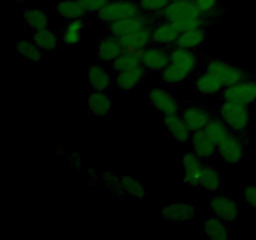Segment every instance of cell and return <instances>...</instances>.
<instances>
[{"label":"cell","mask_w":256,"mask_h":240,"mask_svg":"<svg viewBox=\"0 0 256 240\" xmlns=\"http://www.w3.org/2000/svg\"><path fill=\"white\" fill-rule=\"evenodd\" d=\"M219 162L232 168L250 159L256 152V138L252 134L230 132L229 136L218 146Z\"/></svg>","instance_id":"obj_1"},{"label":"cell","mask_w":256,"mask_h":240,"mask_svg":"<svg viewBox=\"0 0 256 240\" xmlns=\"http://www.w3.org/2000/svg\"><path fill=\"white\" fill-rule=\"evenodd\" d=\"M212 110H214V114L219 119H222L232 132L250 134L252 120H254V112L252 109V105L224 100L212 108Z\"/></svg>","instance_id":"obj_2"},{"label":"cell","mask_w":256,"mask_h":240,"mask_svg":"<svg viewBox=\"0 0 256 240\" xmlns=\"http://www.w3.org/2000/svg\"><path fill=\"white\" fill-rule=\"evenodd\" d=\"M204 69L214 74L222 82L224 88L236 84L255 75V72H250V69L245 68L244 65L234 64L222 58H210L206 55L204 58Z\"/></svg>","instance_id":"obj_3"},{"label":"cell","mask_w":256,"mask_h":240,"mask_svg":"<svg viewBox=\"0 0 256 240\" xmlns=\"http://www.w3.org/2000/svg\"><path fill=\"white\" fill-rule=\"evenodd\" d=\"M145 99L152 112L162 115H176L182 112V102L178 99L175 88L165 85L149 88L145 92Z\"/></svg>","instance_id":"obj_4"},{"label":"cell","mask_w":256,"mask_h":240,"mask_svg":"<svg viewBox=\"0 0 256 240\" xmlns=\"http://www.w3.org/2000/svg\"><path fill=\"white\" fill-rule=\"evenodd\" d=\"M169 46V64L174 65L178 69L184 72L190 78L195 76L204 69L205 55L200 54L199 50L188 49V48L179 46L176 44L168 45Z\"/></svg>","instance_id":"obj_5"},{"label":"cell","mask_w":256,"mask_h":240,"mask_svg":"<svg viewBox=\"0 0 256 240\" xmlns=\"http://www.w3.org/2000/svg\"><path fill=\"white\" fill-rule=\"evenodd\" d=\"M208 210L224 220L230 226H234L240 216L239 202L234 199L232 195L228 194L224 190L208 194Z\"/></svg>","instance_id":"obj_6"},{"label":"cell","mask_w":256,"mask_h":240,"mask_svg":"<svg viewBox=\"0 0 256 240\" xmlns=\"http://www.w3.org/2000/svg\"><path fill=\"white\" fill-rule=\"evenodd\" d=\"M156 22H176V20L190 19V18H209L198 9L192 0H179L170 2L160 12L152 14ZM214 19V18H212Z\"/></svg>","instance_id":"obj_7"},{"label":"cell","mask_w":256,"mask_h":240,"mask_svg":"<svg viewBox=\"0 0 256 240\" xmlns=\"http://www.w3.org/2000/svg\"><path fill=\"white\" fill-rule=\"evenodd\" d=\"M142 12L136 0H112L102 12L94 15V18L98 22L106 24V22L135 18Z\"/></svg>","instance_id":"obj_8"},{"label":"cell","mask_w":256,"mask_h":240,"mask_svg":"<svg viewBox=\"0 0 256 240\" xmlns=\"http://www.w3.org/2000/svg\"><path fill=\"white\" fill-rule=\"evenodd\" d=\"M155 24H156V20L154 19L152 14L142 12L138 16L130 18V19L106 22V24H104V34L112 35V36L120 39V38L125 36V35L130 34L138 29H144V28L152 29Z\"/></svg>","instance_id":"obj_9"},{"label":"cell","mask_w":256,"mask_h":240,"mask_svg":"<svg viewBox=\"0 0 256 240\" xmlns=\"http://www.w3.org/2000/svg\"><path fill=\"white\" fill-rule=\"evenodd\" d=\"M215 98L219 102L229 100V102H242V104L252 105L256 102V74L254 76L242 80V82L224 88V90Z\"/></svg>","instance_id":"obj_10"},{"label":"cell","mask_w":256,"mask_h":240,"mask_svg":"<svg viewBox=\"0 0 256 240\" xmlns=\"http://www.w3.org/2000/svg\"><path fill=\"white\" fill-rule=\"evenodd\" d=\"M114 196L122 200H144L146 198V189L145 184L140 178L138 176H125L120 175L112 186L106 190Z\"/></svg>","instance_id":"obj_11"},{"label":"cell","mask_w":256,"mask_h":240,"mask_svg":"<svg viewBox=\"0 0 256 240\" xmlns=\"http://www.w3.org/2000/svg\"><path fill=\"white\" fill-rule=\"evenodd\" d=\"M199 208L192 200L172 202L165 205L160 212V218L169 224H184L192 222L198 216Z\"/></svg>","instance_id":"obj_12"},{"label":"cell","mask_w":256,"mask_h":240,"mask_svg":"<svg viewBox=\"0 0 256 240\" xmlns=\"http://www.w3.org/2000/svg\"><path fill=\"white\" fill-rule=\"evenodd\" d=\"M182 116L186 122L188 128L192 130V132H194L204 129L209 124L210 120L214 118V110L204 104L188 100L182 102Z\"/></svg>","instance_id":"obj_13"},{"label":"cell","mask_w":256,"mask_h":240,"mask_svg":"<svg viewBox=\"0 0 256 240\" xmlns=\"http://www.w3.org/2000/svg\"><path fill=\"white\" fill-rule=\"evenodd\" d=\"M192 189L212 194L224 190V174L215 162H205L200 170Z\"/></svg>","instance_id":"obj_14"},{"label":"cell","mask_w":256,"mask_h":240,"mask_svg":"<svg viewBox=\"0 0 256 240\" xmlns=\"http://www.w3.org/2000/svg\"><path fill=\"white\" fill-rule=\"evenodd\" d=\"M112 115V90L92 92L88 94V118L92 120L109 119Z\"/></svg>","instance_id":"obj_15"},{"label":"cell","mask_w":256,"mask_h":240,"mask_svg":"<svg viewBox=\"0 0 256 240\" xmlns=\"http://www.w3.org/2000/svg\"><path fill=\"white\" fill-rule=\"evenodd\" d=\"M114 76V89L119 90L122 94L128 95L136 92L138 88L142 84L145 78L149 76L144 66L132 68V69L122 70V72H112Z\"/></svg>","instance_id":"obj_16"},{"label":"cell","mask_w":256,"mask_h":240,"mask_svg":"<svg viewBox=\"0 0 256 240\" xmlns=\"http://www.w3.org/2000/svg\"><path fill=\"white\" fill-rule=\"evenodd\" d=\"M142 65L148 75L159 74L169 65V46L168 45L152 44L142 52Z\"/></svg>","instance_id":"obj_17"},{"label":"cell","mask_w":256,"mask_h":240,"mask_svg":"<svg viewBox=\"0 0 256 240\" xmlns=\"http://www.w3.org/2000/svg\"><path fill=\"white\" fill-rule=\"evenodd\" d=\"M162 126L166 130L170 139L176 144L188 145L192 142V132L188 128L182 114L162 115Z\"/></svg>","instance_id":"obj_18"},{"label":"cell","mask_w":256,"mask_h":240,"mask_svg":"<svg viewBox=\"0 0 256 240\" xmlns=\"http://www.w3.org/2000/svg\"><path fill=\"white\" fill-rule=\"evenodd\" d=\"M224 90L222 82L214 74L202 69L192 80V94L194 96H218Z\"/></svg>","instance_id":"obj_19"},{"label":"cell","mask_w":256,"mask_h":240,"mask_svg":"<svg viewBox=\"0 0 256 240\" xmlns=\"http://www.w3.org/2000/svg\"><path fill=\"white\" fill-rule=\"evenodd\" d=\"M192 152L206 162H219V152L218 145L214 140L206 134L204 129L194 132L192 135Z\"/></svg>","instance_id":"obj_20"},{"label":"cell","mask_w":256,"mask_h":240,"mask_svg":"<svg viewBox=\"0 0 256 240\" xmlns=\"http://www.w3.org/2000/svg\"><path fill=\"white\" fill-rule=\"evenodd\" d=\"M232 229L229 224L218 218L216 215L209 214L200 222V232L210 240H228L232 238Z\"/></svg>","instance_id":"obj_21"},{"label":"cell","mask_w":256,"mask_h":240,"mask_svg":"<svg viewBox=\"0 0 256 240\" xmlns=\"http://www.w3.org/2000/svg\"><path fill=\"white\" fill-rule=\"evenodd\" d=\"M114 89V76L112 70L104 65L94 64L89 68L88 76V92H106Z\"/></svg>","instance_id":"obj_22"},{"label":"cell","mask_w":256,"mask_h":240,"mask_svg":"<svg viewBox=\"0 0 256 240\" xmlns=\"http://www.w3.org/2000/svg\"><path fill=\"white\" fill-rule=\"evenodd\" d=\"M122 52H124V48L120 42V39H118V38L104 34L102 36H99L96 39L95 55H96L98 62H112Z\"/></svg>","instance_id":"obj_23"},{"label":"cell","mask_w":256,"mask_h":240,"mask_svg":"<svg viewBox=\"0 0 256 240\" xmlns=\"http://www.w3.org/2000/svg\"><path fill=\"white\" fill-rule=\"evenodd\" d=\"M178 162H179L180 166L184 170L185 185L192 188L194 186V182L195 180H196L198 175H199L200 170L202 169V166H204V164L206 162L200 159L192 150H190V152H184L182 156L178 158Z\"/></svg>","instance_id":"obj_24"},{"label":"cell","mask_w":256,"mask_h":240,"mask_svg":"<svg viewBox=\"0 0 256 240\" xmlns=\"http://www.w3.org/2000/svg\"><path fill=\"white\" fill-rule=\"evenodd\" d=\"M89 22L86 18L68 20L62 29V40L68 48H75L82 39V35L86 32Z\"/></svg>","instance_id":"obj_25"},{"label":"cell","mask_w":256,"mask_h":240,"mask_svg":"<svg viewBox=\"0 0 256 240\" xmlns=\"http://www.w3.org/2000/svg\"><path fill=\"white\" fill-rule=\"evenodd\" d=\"M124 50H132V52H139L144 50L149 45L152 44V29L144 28V29H138L125 36L120 38Z\"/></svg>","instance_id":"obj_26"},{"label":"cell","mask_w":256,"mask_h":240,"mask_svg":"<svg viewBox=\"0 0 256 240\" xmlns=\"http://www.w3.org/2000/svg\"><path fill=\"white\" fill-rule=\"evenodd\" d=\"M32 40L42 52L54 54L59 44V35L52 26H48L45 29L39 30L32 34Z\"/></svg>","instance_id":"obj_27"},{"label":"cell","mask_w":256,"mask_h":240,"mask_svg":"<svg viewBox=\"0 0 256 240\" xmlns=\"http://www.w3.org/2000/svg\"><path fill=\"white\" fill-rule=\"evenodd\" d=\"M24 26L32 34L50 26L48 9H45V8H25Z\"/></svg>","instance_id":"obj_28"},{"label":"cell","mask_w":256,"mask_h":240,"mask_svg":"<svg viewBox=\"0 0 256 240\" xmlns=\"http://www.w3.org/2000/svg\"><path fill=\"white\" fill-rule=\"evenodd\" d=\"M180 32L170 22H156L152 28V44L172 45L175 44Z\"/></svg>","instance_id":"obj_29"},{"label":"cell","mask_w":256,"mask_h":240,"mask_svg":"<svg viewBox=\"0 0 256 240\" xmlns=\"http://www.w3.org/2000/svg\"><path fill=\"white\" fill-rule=\"evenodd\" d=\"M175 44L188 49L200 50L209 44V30H189L180 32Z\"/></svg>","instance_id":"obj_30"},{"label":"cell","mask_w":256,"mask_h":240,"mask_svg":"<svg viewBox=\"0 0 256 240\" xmlns=\"http://www.w3.org/2000/svg\"><path fill=\"white\" fill-rule=\"evenodd\" d=\"M145 49H146V48H145ZM144 50H139V52L124 50L116 59L112 60V62H109L110 70H112V72H122V70L142 66V52H144Z\"/></svg>","instance_id":"obj_31"},{"label":"cell","mask_w":256,"mask_h":240,"mask_svg":"<svg viewBox=\"0 0 256 240\" xmlns=\"http://www.w3.org/2000/svg\"><path fill=\"white\" fill-rule=\"evenodd\" d=\"M55 12H56L58 16L65 20H74L89 16L88 12L79 0H59L56 2Z\"/></svg>","instance_id":"obj_32"},{"label":"cell","mask_w":256,"mask_h":240,"mask_svg":"<svg viewBox=\"0 0 256 240\" xmlns=\"http://www.w3.org/2000/svg\"><path fill=\"white\" fill-rule=\"evenodd\" d=\"M190 80H192V78L189 75H186L184 72H182V70L178 69L176 66L172 64L168 65L166 68H164L159 72V84L165 85V86H182Z\"/></svg>","instance_id":"obj_33"},{"label":"cell","mask_w":256,"mask_h":240,"mask_svg":"<svg viewBox=\"0 0 256 240\" xmlns=\"http://www.w3.org/2000/svg\"><path fill=\"white\" fill-rule=\"evenodd\" d=\"M15 52L29 64H39L42 60V52L32 40H18L15 45Z\"/></svg>","instance_id":"obj_34"},{"label":"cell","mask_w":256,"mask_h":240,"mask_svg":"<svg viewBox=\"0 0 256 240\" xmlns=\"http://www.w3.org/2000/svg\"><path fill=\"white\" fill-rule=\"evenodd\" d=\"M216 22L218 19H212V18H190V19L176 20L172 22V24L180 32H184L189 30H210L216 24Z\"/></svg>","instance_id":"obj_35"},{"label":"cell","mask_w":256,"mask_h":240,"mask_svg":"<svg viewBox=\"0 0 256 240\" xmlns=\"http://www.w3.org/2000/svg\"><path fill=\"white\" fill-rule=\"evenodd\" d=\"M204 130L206 132V134L214 140V142L218 146H219V145L229 136L230 132H232V130L228 128V125L225 124L222 119H219L215 114L214 118L209 122V124L204 128Z\"/></svg>","instance_id":"obj_36"},{"label":"cell","mask_w":256,"mask_h":240,"mask_svg":"<svg viewBox=\"0 0 256 240\" xmlns=\"http://www.w3.org/2000/svg\"><path fill=\"white\" fill-rule=\"evenodd\" d=\"M192 2L200 12L214 19H219L226 12V9L222 8V0H192Z\"/></svg>","instance_id":"obj_37"},{"label":"cell","mask_w":256,"mask_h":240,"mask_svg":"<svg viewBox=\"0 0 256 240\" xmlns=\"http://www.w3.org/2000/svg\"><path fill=\"white\" fill-rule=\"evenodd\" d=\"M138 5L140 6V10L145 14H155L164 9L170 0H136Z\"/></svg>","instance_id":"obj_38"},{"label":"cell","mask_w":256,"mask_h":240,"mask_svg":"<svg viewBox=\"0 0 256 240\" xmlns=\"http://www.w3.org/2000/svg\"><path fill=\"white\" fill-rule=\"evenodd\" d=\"M242 202L246 206L252 208L256 212V184H242L240 189Z\"/></svg>","instance_id":"obj_39"},{"label":"cell","mask_w":256,"mask_h":240,"mask_svg":"<svg viewBox=\"0 0 256 240\" xmlns=\"http://www.w3.org/2000/svg\"><path fill=\"white\" fill-rule=\"evenodd\" d=\"M82 6L88 12L89 15H96L98 12H102L105 6L110 4L112 0H79Z\"/></svg>","instance_id":"obj_40"},{"label":"cell","mask_w":256,"mask_h":240,"mask_svg":"<svg viewBox=\"0 0 256 240\" xmlns=\"http://www.w3.org/2000/svg\"><path fill=\"white\" fill-rule=\"evenodd\" d=\"M14 2H28V0H14Z\"/></svg>","instance_id":"obj_41"},{"label":"cell","mask_w":256,"mask_h":240,"mask_svg":"<svg viewBox=\"0 0 256 240\" xmlns=\"http://www.w3.org/2000/svg\"><path fill=\"white\" fill-rule=\"evenodd\" d=\"M170 2H179V0H170Z\"/></svg>","instance_id":"obj_42"}]
</instances>
